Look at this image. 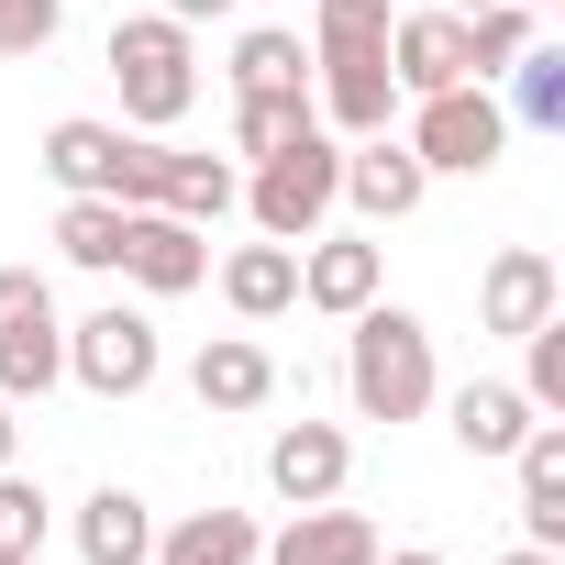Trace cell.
I'll return each mask as SVG.
<instances>
[{
  "label": "cell",
  "instance_id": "7c38bea8",
  "mask_svg": "<svg viewBox=\"0 0 565 565\" xmlns=\"http://www.w3.org/2000/svg\"><path fill=\"white\" fill-rule=\"evenodd\" d=\"M377 289H388V255H377L366 233H333V222H322V233L300 244V300H311V311L355 322V311H366Z\"/></svg>",
  "mask_w": 565,
  "mask_h": 565
},
{
  "label": "cell",
  "instance_id": "3957f363",
  "mask_svg": "<svg viewBox=\"0 0 565 565\" xmlns=\"http://www.w3.org/2000/svg\"><path fill=\"white\" fill-rule=\"evenodd\" d=\"M244 211H255V233H266V244H311V233L344 211V134H322V122H311L300 145L255 156Z\"/></svg>",
  "mask_w": 565,
  "mask_h": 565
},
{
  "label": "cell",
  "instance_id": "1f68e13d",
  "mask_svg": "<svg viewBox=\"0 0 565 565\" xmlns=\"http://www.w3.org/2000/svg\"><path fill=\"white\" fill-rule=\"evenodd\" d=\"M499 565H565V554H554V543H510Z\"/></svg>",
  "mask_w": 565,
  "mask_h": 565
},
{
  "label": "cell",
  "instance_id": "5bb4252c",
  "mask_svg": "<svg viewBox=\"0 0 565 565\" xmlns=\"http://www.w3.org/2000/svg\"><path fill=\"white\" fill-rule=\"evenodd\" d=\"M122 134L134 122H100V111H67V122H45V178L67 189V200H111V178H122Z\"/></svg>",
  "mask_w": 565,
  "mask_h": 565
},
{
  "label": "cell",
  "instance_id": "44dd1931",
  "mask_svg": "<svg viewBox=\"0 0 565 565\" xmlns=\"http://www.w3.org/2000/svg\"><path fill=\"white\" fill-rule=\"evenodd\" d=\"M255 510H189V521H167L156 532V565H255Z\"/></svg>",
  "mask_w": 565,
  "mask_h": 565
},
{
  "label": "cell",
  "instance_id": "d6a6232c",
  "mask_svg": "<svg viewBox=\"0 0 565 565\" xmlns=\"http://www.w3.org/2000/svg\"><path fill=\"white\" fill-rule=\"evenodd\" d=\"M23 455V422H12V399H0V466H12Z\"/></svg>",
  "mask_w": 565,
  "mask_h": 565
},
{
  "label": "cell",
  "instance_id": "d590c367",
  "mask_svg": "<svg viewBox=\"0 0 565 565\" xmlns=\"http://www.w3.org/2000/svg\"><path fill=\"white\" fill-rule=\"evenodd\" d=\"M521 12H554V0H521Z\"/></svg>",
  "mask_w": 565,
  "mask_h": 565
},
{
  "label": "cell",
  "instance_id": "2e32d148",
  "mask_svg": "<svg viewBox=\"0 0 565 565\" xmlns=\"http://www.w3.org/2000/svg\"><path fill=\"white\" fill-rule=\"evenodd\" d=\"M444 411H455V422H444V433H455V444H466V455H477V466H510V444H521V433H532V422H543V411H532V399H521V377H466V388H455V399H444Z\"/></svg>",
  "mask_w": 565,
  "mask_h": 565
},
{
  "label": "cell",
  "instance_id": "5b68a950",
  "mask_svg": "<svg viewBox=\"0 0 565 565\" xmlns=\"http://www.w3.org/2000/svg\"><path fill=\"white\" fill-rule=\"evenodd\" d=\"M67 377V322L45 266H0V399H45Z\"/></svg>",
  "mask_w": 565,
  "mask_h": 565
},
{
  "label": "cell",
  "instance_id": "8992f818",
  "mask_svg": "<svg viewBox=\"0 0 565 565\" xmlns=\"http://www.w3.org/2000/svg\"><path fill=\"white\" fill-rule=\"evenodd\" d=\"M67 377H78L89 399H145V388L167 377V344H156V322H145V311L100 300L89 322H67Z\"/></svg>",
  "mask_w": 565,
  "mask_h": 565
},
{
  "label": "cell",
  "instance_id": "ac0fdd59",
  "mask_svg": "<svg viewBox=\"0 0 565 565\" xmlns=\"http://www.w3.org/2000/svg\"><path fill=\"white\" fill-rule=\"evenodd\" d=\"M222 300H233V322L300 311V244H233L222 255Z\"/></svg>",
  "mask_w": 565,
  "mask_h": 565
},
{
  "label": "cell",
  "instance_id": "4316f807",
  "mask_svg": "<svg viewBox=\"0 0 565 565\" xmlns=\"http://www.w3.org/2000/svg\"><path fill=\"white\" fill-rule=\"evenodd\" d=\"M521 399H532L543 422H565V311L521 333Z\"/></svg>",
  "mask_w": 565,
  "mask_h": 565
},
{
  "label": "cell",
  "instance_id": "6da1fadb",
  "mask_svg": "<svg viewBox=\"0 0 565 565\" xmlns=\"http://www.w3.org/2000/svg\"><path fill=\"white\" fill-rule=\"evenodd\" d=\"M344 399H355V422H422L444 399L422 311H399V300H366L355 311V333H344Z\"/></svg>",
  "mask_w": 565,
  "mask_h": 565
},
{
  "label": "cell",
  "instance_id": "9a60e30c",
  "mask_svg": "<svg viewBox=\"0 0 565 565\" xmlns=\"http://www.w3.org/2000/svg\"><path fill=\"white\" fill-rule=\"evenodd\" d=\"M189 399L222 411V422H233V411H266V399H277V355H266L255 333H211V344L189 355Z\"/></svg>",
  "mask_w": 565,
  "mask_h": 565
},
{
  "label": "cell",
  "instance_id": "8d00e7d4",
  "mask_svg": "<svg viewBox=\"0 0 565 565\" xmlns=\"http://www.w3.org/2000/svg\"><path fill=\"white\" fill-rule=\"evenodd\" d=\"M0 565H34V554H0Z\"/></svg>",
  "mask_w": 565,
  "mask_h": 565
},
{
  "label": "cell",
  "instance_id": "d4e9b609",
  "mask_svg": "<svg viewBox=\"0 0 565 565\" xmlns=\"http://www.w3.org/2000/svg\"><path fill=\"white\" fill-rule=\"evenodd\" d=\"M122 222H134L122 200H67L56 211V255L89 266V277H122Z\"/></svg>",
  "mask_w": 565,
  "mask_h": 565
},
{
  "label": "cell",
  "instance_id": "7402d4cb",
  "mask_svg": "<svg viewBox=\"0 0 565 565\" xmlns=\"http://www.w3.org/2000/svg\"><path fill=\"white\" fill-rule=\"evenodd\" d=\"M233 89H311V34H289V23H255V34H233V67H222Z\"/></svg>",
  "mask_w": 565,
  "mask_h": 565
},
{
  "label": "cell",
  "instance_id": "ffe728a7",
  "mask_svg": "<svg viewBox=\"0 0 565 565\" xmlns=\"http://www.w3.org/2000/svg\"><path fill=\"white\" fill-rule=\"evenodd\" d=\"M78 554L89 565H156V510L134 488H89L78 499Z\"/></svg>",
  "mask_w": 565,
  "mask_h": 565
},
{
  "label": "cell",
  "instance_id": "83f0119b",
  "mask_svg": "<svg viewBox=\"0 0 565 565\" xmlns=\"http://www.w3.org/2000/svg\"><path fill=\"white\" fill-rule=\"evenodd\" d=\"M466 56H477V78H499L510 56H532V12H521V0H488V12H466Z\"/></svg>",
  "mask_w": 565,
  "mask_h": 565
},
{
  "label": "cell",
  "instance_id": "d6986e66",
  "mask_svg": "<svg viewBox=\"0 0 565 565\" xmlns=\"http://www.w3.org/2000/svg\"><path fill=\"white\" fill-rule=\"evenodd\" d=\"M156 211H178V222H222V211H244V167L233 156H189V145H167V178H156Z\"/></svg>",
  "mask_w": 565,
  "mask_h": 565
},
{
  "label": "cell",
  "instance_id": "9c48e42d",
  "mask_svg": "<svg viewBox=\"0 0 565 565\" xmlns=\"http://www.w3.org/2000/svg\"><path fill=\"white\" fill-rule=\"evenodd\" d=\"M122 277H134L145 300H189L200 277H211V233L178 222V211H134L122 222Z\"/></svg>",
  "mask_w": 565,
  "mask_h": 565
},
{
  "label": "cell",
  "instance_id": "8fae6325",
  "mask_svg": "<svg viewBox=\"0 0 565 565\" xmlns=\"http://www.w3.org/2000/svg\"><path fill=\"white\" fill-rule=\"evenodd\" d=\"M388 78H399V100L466 89V78H477V56H466V12H399V23H388Z\"/></svg>",
  "mask_w": 565,
  "mask_h": 565
},
{
  "label": "cell",
  "instance_id": "cb8c5ba5",
  "mask_svg": "<svg viewBox=\"0 0 565 565\" xmlns=\"http://www.w3.org/2000/svg\"><path fill=\"white\" fill-rule=\"evenodd\" d=\"M499 78H510V100H499V111H510V134H565V56H554V45L510 56Z\"/></svg>",
  "mask_w": 565,
  "mask_h": 565
},
{
  "label": "cell",
  "instance_id": "4dcf8cb0",
  "mask_svg": "<svg viewBox=\"0 0 565 565\" xmlns=\"http://www.w3.org/2000/svg\"><path fill=\"white\" fill-rule=\"evenodd\" d=\"M222 12H233V0H167V23H189V34H200V23H222Z\"/></svg>",
  "mask_w": 565,
  "mask_h": 565
},
{
  "label": "cell",
  "instance_id": "836d02e7",
  "mask_svg": "<svg viewBox=\"0 0 565 565\" xmlns=\"http://www.w3.org/2000/svg\"><path fill=\"white\" fill-rule=\"evenodd\" d=\"M377 565H444V554H433V543H399V554H377Z\"/></svg>",
  "mask_w": 565,
  "mask_h": 565
},
{
  "label": "cell",
  "instance_id": "7a4b0ae2",
  "mask_svg": "<svg viewBox=\"0 0 565 565\" xmlns=\"http://www.w3.org/2000/svg\"><path fill=\"white\" fill-rule=\"evenodd\" d=\"M100 56H111V89H122V122H134V134L189 122V100H200V45H189V23L134 12V23H111Z\"/></svg>",
  "mask_w": 565,
  "mask_h": 565
},
{
  "label": "cell",
  "instance_id": "f1b7e54d",
  "mask_svg": "<svg viewBox=\"0 0 565 565\" xmlns=\"http://www.w3.org/2000/svg\"><path fill=\"white\" fill-rule=\"evenodd\" d=\"M0 554H45V488L23 466H0Z\"/></svg>",
  "mask_w": 565,
  "mask_h": 565
},
{
  "label": "cell",
  "instance_id": "4fadbf2b",
  "mask_svg": "<svg viewBox=\"0 0 565 565\" xmlns=\"http://www.w3.org/2000/svg\"><path fill=\"white\" fill-rule=\"evenodd\" d=\"M377 554H388V543H377V521H366V510H333V499L289 510V532L255 543V565H377Z\"/></svg>",
  "mask_w": 565,
  "mask_h": 565
},
{
  "label": "cell",
  "instance_id": "ba28073f",
  "mask_svg": "<svg viewBox=\"0 0 565 565\" xmlns=\"http://www.w3.org/2000/svg\"><path fill=\"white\" fill-rule=\"evenodd\" d=\"M422 200H433V167H422L399 134H355V145H344V211H355V222L388 233V222H411Z\"/></svg>",
  "mask_w": 565,
  "mask_h": 565
},
{
  "label": "cell",
  "instance_id": "e575fe53",
  "mask_svg": "<svg viewBox=\"0 0 565 565\" xmlns=\"http://www.w3.org/2000/svg\"><path fill=\"white\" fill-rule=\"evenodd\" d=\"M455 12H488V0H455Z\"/></svg>",
  "mask_w": 565,
  "mask_h": 565
},
{
  "label": "cell",
  "instance_id": "484cf974",
  "mask_svg": "<svg viewBox=\"0 0 565 565\" xmlns=\"http://www.w3.org/2000/svg\"><path fill=\"white\" fill-rule=\"evenodd\" d=\"M399 0H311V56H388Z\"/></svg>",
  "mask_w": 565,
  "mask_h": 565
},
{
  "label": "cell",
  "instance_id": "e0dca14e",
  "mask_svg": "<svg viewBox=\"0 0 565 565\" xmlns=\"http://www.w3.org/2000/svg\"><path fill=\"white\" fill-rule=\"evenodd\" d=\"M510 477H521V543L565 554V422H532L510 444Z\"/></svg>",
  "mask_w": 565,
  "mask_h": 565
},
{
  "label": "cell",
  "instance_id": "30bf717a",
  "mask_svg": "<svg viewBox=\"0 0 565 565\" xmlns=\"http://www.w3.org/2000/svg\"><path fill=\"white\" fill-rule=\"evenodd\" d=\"M344 477H355V433H344V422H277V444H266V488L289 499V510L344 499Z\"/></svg>",
  "mask_w": 565,
  "mask_h": 565
},
{
  "label": "cell",
  "instance_id": "603a6c76",
  "mask_svg": "<svg viewBox=\"0 0 565 565\" xmlns=\"http://www.w3.org/2000/svg\"><path fill=\"white\" fill-rule=\"evenodd\" d=\"M322 111L311 89H233V156H277V145H300Z\"/></svg>",
  "mask_w": 565,
  "mask_h": 565
},
{
  "label": "cell",
  "instance_id": "52a82bcc",
  "mask_svg": "<svg viewBox=\"0 0 565 565\" xmlns=\"http://www.w3.org/2000/svg\"><path fill=\"white\" fill-rule=\"evenodd\" d=\"M554 311H565V266H554L543 244H499L488 277H477V322H488L499 344H521V333L554 322Z\"/></svg>",
  "mask_w": 565,
  "mask_h": 565
},
{
  "label": "cell",
  "instance_id": "277c9868",
  "mask_svg": "<svg viewBox=\"0 0 565 565\" xmlns=\"http://www.w3.org/2000/svg\"><path fill=\"white\" fill-rule=\"evenodd\" d=\"M433 178H488L499 156H510V111H499V89L488 78H466V89H433V100H411V134H399Z\"/></svg>",
  "mask_w": 565,
  "mask_h": 565
},
{
  "label": "cell",
  "instance_id": "f546056e",
  "mask_svg": "<svg viewBox=\"0 0 565 565\" xmlns=\"http://www.w3.org/2000/svg\"><path fill=\"white\" fill-rule=\"evenodd\" d=\"M67 34V0H0V56H45Z\"/></svg>",
  "mask_w": 565,
  "mask_h": 565
}]
</instances>
